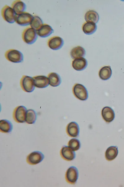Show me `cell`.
I'll list each match as a JSON object with an SVG mask.
<instances>
[{
    "mask_svg": "<svg viewBox=\"0 0 124 187\" xmlns=\"http://www.w3.org/2000/svg\"><path fill=\"white\" fill-rule=\"evenodd\" d=\"M38 36L37 31L31 27L26 28L22 34V40L28 44H33L36 41Z\"/></svg>",
    "mask_w": 124,
    "mask_h": 187,
    "instance_id": "1",
    "label": "cell"
},
{
    "mask_svg": "<svg viewBox=\"0 0 124 187\" xmlns=\"http://www.w3.org/2000/svg\"><path fill=\"white\" fill-rule=\"evenodd\" d=\"M5 57L9 61L14 63H21L24 60L22 53L20 51L14 49L7 50L5 53Z\"/></svg>",
    "mask_w": 124,
    "mask_h": 187,
    "instance_id": "2",
    "label": "cell"
},
{
    "mask_svg": "<svg viewBox=\"0 0 124 187\" xmlns=\"http://www.w3.org/2000/svg\"><path fill=\"white\" fill-rule=\"evenodd\" d=\"M20 84L22 89L28 93L32 92L35 89L33 77L27 75H23L20 81Z\"/></svg>",
    "mask_w": 124,
    "mask_h": 187,
    "instance_id": "3",
    "label": "cell"
},
{
    "mask_svg": "<svg viewBox=\"0 0 124 187\" xmlns=\"http://www.w3.org/2000/svg\"><path fill=\"white\" fill-rule=\"evenodd\" d=\"M27 111V108L24 106L16 107L13 113V118L14 121L18 123L25 122Z\"/></svg>",
    "mask_w": 124,
    "mask_h": 187,
    "instance_id": "4",
    "label": "cell"
},
{
    "mask_svg": "<svg viewBox=\"0 0 124 187\" xmlns=\"http://www.w3.org/2000/svg\"><path fill=\"white\" fill-rule=\"evenodd\" d=\"M1 15L4 20L9 23L16 21V14L11 7L5 5L1 10Z\"/></svg>",
    "mask_w": 124,
    "mask_h": 187,
    "instance_id": "5",
    "label": "cell"
},
{
    "mask_svg": "<svg viewBox=\"0 0 124 187\" xmlns=\"http://www.w3.org/2000/svg\"><path fill=\"white\" fill-rule=\"evenodd\" d=\"M73 92L75 96L78 99L85 101L88 98V93L86 88L82 84H76L73 88Z\"/></svg>",
    "mask_w": 124,
    "mask_h": 187,
    "instance_id": "6",
    "label": "cell"
},
{
    "mask_svg": "<svg viewBox=\"0 0 124 187\" xmlns=\"http://www.w3.org/2000/svg\"><path fill=\"white\" fill-rule=\"evenodd\" d=\"M44 158L43 154L41 151H34L29 154L26 157V162L30 165H35L42 162Z\"/></svg>",
    "mask_w": 124,
    "mask_h": 187,
    "instance_id": "7",
    "label": "cell"
},
{
    "mask_svg": "<svg viewBox=\"0 0 124 187\" xmlns=\"http://www.w3.org/2000/svg\"><path fill=\"white\" fill-rule=\"evenodd\" d=\"M78 177V172L77 168L73 166H71L67 169L65 174L66 181L70 184H75Z\"/></svg>",
    "mask_w": 124,
    "mask_h": 187,
    "instance_id": "8",
    "label": "cell"
},
{
    "mask_svg": "<svg viewBox=\"0 0 124 187\" xmlns=\"http://www.w3.org/2000/svg\"><path fill=\"white\" fill-rule=\"evenodd\" d=\"M33 16L30 13L24 12L16 15L15 22L21 26H27L30 25Z\"/></svg>",
    "mask_w": 124,
    "mask_h": 187,
    "instance_id": "9",
    "label": "cell"
},
{
    "mask_svg": "<svg viewBox=\"0 0 124 187\" xmlns=\"http://www.w3.org/2000/svg\"><path fill=\"white\" fill-rule=\"evenodd\" d=\"M64 44L62 38L58 36H54L50 38L48 41L47 45L51 49L57 50L60 49Z\"/></svg>",
    "mask_w": 124,
    "mask_h": 187,
    "instance_id": "10",
    "label": "cell"
},
{
    "mask_svg": "<svg viewBox=\"0 0 124 187\" xmlns=\"http://www.w3.org/2000/svg\"><path fill=\"white\" fill-rule=\"evenodd\" d=\"M60 154L61 157L67 161H71L75 157V152L69 146H63L60 151Z\"/></svg>",
    "mask_w": 124,
    "mask_h": 187,
    "instance_id": "11",
    "label": "cell"
},
{
    "mask_svg": "<svg viewBox=\"0 0 124 187\" xmlns=\"http://www.w3.org/2000/svg\"><path fill=\"white\" fill-rule=\"evenodd\" d=\"M35 87L39 88H44L49 84L48 77L44 75H38L33 77Z\"/></svg>",
    "mask_w": 124,
    "mask_h": 187,
    "instance_id": "12",
    "label": "cell"
},
{
    "mask_svg": "<svg viewBox=\"0 0 124 187\" xmlns=\"http://www.w3.org/2000/svg\"><path fill=\"white\" fill-rule=\"evenodd\" d=\"M66 132L69 136L76 137L78 136L79 133V127L78 123L74 122L69 123L67 126Z\"/></svg>",
    "mask_w": 124,
    "mask_h": 187,
    "instance_id": "13",
    "label": "cell"
},
{
    "mask_svg": "<svg viewBox=\"0 0 124 187\" xmlns=\"http://www.w3.org/2000/svg\"><path fill=\"white\" fill-rule=\"evenodd\" d=\"M101 115L104 120L108 123L112 122L115 118L114 111L109 107H105L102 109Z\"/></svg>",
    "mask_w": 124,
    "mask_h": 187,
    "instance_id": "14",
    "label": "cell"
},
{
    "mask_svg": "<svg viewBox=\"0 0 124 187\" xmlns=\"http://www.w3.org/2000/svg\"><path fill=\"white\" fill-rule=\"evenodd\" d=\"M87 65V60L83 57L76 59L73 61L72 63L73 68L77 71L84 70L86 68Z\"/></svg>",
    "mask_w": 124,
    "mask_h": 187,
    "instance_id": "15",
    "label": "cell"
},
{
    "mask_svg": "<svg viewBox=\"0 0 124 187\" xmlns=\"http://www.w3.org/2000/svg\"><path fill=\"white\" fill-rule=\"evenodd\" d=\"M54 31V30L50 26L44 24L37 31V32L39 36L44 38L50 36Z\"/></svg>",
    "mask_w": 124,
    "mask_h": 187,
    "instance_id": "16",
    "label": "cell"
},
{
    "mask_svg": "<svg viewBox=\"0 0 124 187\" xmlns=\"http://www.w3.org/2000/svg\"><path fill=\"white\" fill-rule=\"evenodd\" d=\"M11 7L17 15L24 12L26 9L25 4L20 0H16L13 2Z\"/></svg>",
    "mask_w": 124,
    "mask_h": 187,
    "instance_id": "17",
    "label": "cell"
},
{
    "mask_svg": "<svg viewBox=\"0 0 124 187\" xmlns=\"http://www.w3.org/2000/svg\"><path fill=\"white\" fill-rule=\"evenodd\" d=\"M49 84L52 87L59 86L61 82V78L59 74L55 72H51L48 75Z\"/></svg>",
    "mask_w": 124,
    "mask_h": 187,
    "instance_id": "18",
    "label": "cell"
},
{
    "mask_svg": "<svg viewBox=\"0 0 124 187\" xmlns=\"http://www.w3.org/2000/svg\"><path fill=\"white\" fill-rule=\"evenodd\" d=\"M12 123L7 119H2L0 120V132L3 133H9L13 129Z\"/></svg>",
    "mask_w": 124,
    "mask_h": 187,
    "instance_id": "19",
    "label": "cell"
},
{
    "mask_svg": "<svg viewBox=\"0 0 124 187\" xmlns=\"http://www.w3.org/2000/svg\"><path fill=\"white\" fill-rule=\"evenodd\" d=\"M118 148L117 146H111L108 147L105 153L106 159L108 161L115 159L118 154Z\"/></svg>",
    "mask_w": 124,
    "mask_h": 187,
    "instance_id": "20",
    "label": "cell"
},
{
    "mask_svg": "<svg viewBox=\"0 0 124 187\" xmlns=\"http://www.w3.org/2000/svg\"><path fill=\"white\" fill-rule=\"evenodd\" d=\"M85 54V49L81 46H78L73 48L70 52L72 58L75 59L84 57Z\"/></svg>",
    "mask_w": 124,
    "mask_h": 187,
    "instance_id": "21",
    "label": "cell"
},
{
    "mask_svg": "<svg viewBox=\"0 0 124 187\" xmlns=\"http://www.w3.org/2000/svg\"><path fill=\"white\" fill-rule=\"evenodd\" d=\"M85 19L87 22H93L96 23L99 19L98 13L93 10H89L86 13Z\"/></svg>",
    "mask_w": 124,
    "mask_h": 187,
    "instance_id": "22",
    "label": "cell"
},
{
    "mask_svg": "<svg viewBox=\"0 0 124 187\" xmlns=\"http://www.w3.org/2000/svg\"><path fill=\"white\" fill-rule=\"evenodd\" d=\"M112 74V70L110 66H106L102 67L99 73L100 79L104 80L109 79Z\"/></svg>",
    "mask_w": 124,
    "mask_h": 187,
    "instance_id": "23",
    "label": "cell"
},
{
    "mask_svg": "<svg viewBox=\"0 0 124 187\" xmlns=\"http://www.w3.org/2000/svg\"><path fill=\"white\" fill-rule=\"evenodd\" d=\"M97 26L95 23L93 22H86L82 26V29L83 32L87 35L93 34L96 31Z\"/></svg>",
    "mask_w": 124,
    "mask_h": 187,
    "instance_id": "24",
    "label": "cell"
},
{
    "mask_svg": "<svg viewBox=\"0 0 124 187\" xmlns=\"http://www.w3.org/2000/svg\"><path fill=\"white\" fill-rule=\"evenodd\" d=\"M37 117V113L34 110L28 109L26 113L25 122L28 124H34L36 120Z\"/></svg>",
    "mask_w": 124,
    "mask_h": 187,
    "instance_id": "25",
    "label": "cell"
},
{
    "mask_svg": "<svg viewBox=\"0 0 124 187\" xmlns=\"http://www.w3.org/2000/svg\"><path fill=\"white\" fill-rule=\"evenodd\" d=\"M43 24L42 19L38 16H34L30 24V27L36 31Z\"/></svg>",
    "mask_w": 124,
    "mask_h": 187,
    "instance_id": "26",
    "label": "cell"
},
{
    "mask_svg": "<svg viewBox=\"0 0 124 187\" xmlns=\"http://www.w3.org/2000/svg\"><path fill=\"white\" fill-rule=\"evenodd\" d=\"M68 146L74 151L79 150L81 147L79 141L75 138L71 139L68 142Z\"/></svg>",
    "mask_w": 124,
    "mask_h": 187,
    "instance_id": "27",
    "label": "cell"
}]
</instances>
